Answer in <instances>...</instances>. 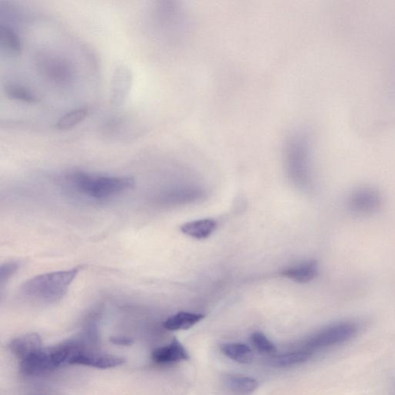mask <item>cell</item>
Segmentation results:
<instances>
[{"label":"cell","instance_id":"obj_1","mask_svg":"<svg viewBox=\"0 0 395 395\" xmlns=\"http://www.w3.org/2000/svg\"><path fill=\"white\" fill-rule=\"evenodd\" d=\"M80 267L36 276L21 287L24 297L40 303L52 304L60 301L75 280Z\"/></svg>","mask_w":395,"mask_h":395},{"label":"cell","instance_id":"obj_2","mask_svg":"<svg viewBox=\"0 0 395 395\" xmlns=\"http://www.w3.org/2000/svg\"><path fill=\"white\" fill-rule=\"evenodd\" d=\"M70 180L79 193L100 200L120 195L135 186V179L131 177H104L84 172L73 174Z\"/></svg>","mask_w":395,"mask_h":395},{"label":"cell","instance_id":"obj_3","mask_svg":"<svg viewBox=\"0 0 395 395\" xmlns=\"http://www.w3.org/2000/svg\"><path fill=\"white\" fill-rule=\"evenodd\" d=\"M359 325L353 321H343L328 326L311 336L302 349L313 355L316 351L341 345L355 338L359 331Z\"/></svg>","mask_w":395,"mask_h":395},{"label":"cell","instance_id":"obj_4","mask_svg":"<svg viewBox=\"0 0 395 395\" xmlns=\"http://www.w3.org/2000/svg\"><path fill=\"white\" fill-rule=\"evenodd\" d=\"M382 195L373 188H361L350 195L348 207L353 214L367 216L376 213L382 207Z\"/></svg>","mask_w":395,"mask_h":395},{"label":"cell","instance_id":"obj_5","mask_svg":"<svg viewBox=\"0 0 395 395\" xmlns=\"http://www.w3.org/2000/svg\"><path fill=\"white\" fill-rule=\"evenodd\" d=\"M124 363L122 357L112 355L96 352L91 348L84 349L72 358L70 364L87 366L98 369H108L118 367Z\"/></svg>","mask_w":395,"mask_h":395},{"label":"cell","instance_id":"obj_6","mask_svg":"<svg viewBox=\"0 0 395 395\" xmlns=\"http://www.w3.org/2000/svg\"><path fill=\"white\" fill-rule=\"evenodd\" d=\"M151 358L156 364H170L187 361L189 359V355L181 343L177 338H174L170 345L154 350Z\"/></svg>","mask_w":395,"mask_h":395},{"label":"cell","instance_id":"obj_7","mask_svg":"<svg viewBox=\"0 0 395 395\" xmlns=\"http://www.w3.org/2000/svg\"><path fill=\"white\" fill-rule=\"evenodd\" d=\"M9 348L11 352L22 362L42 348V341L38 334H27L13 339Z\"/></svg>","mask_w":395,"mask_h":395},{"label":"cell","instance_id":"obj_8","mask_svg":"<svg viewBox=\"0 0 395 395\" xmlns=\"http://www.w3.org/2000/svg\"><path fill=\"white\" fill-rule=\"evenodd\" d=\"M223 384L226 389L235 395H251L258 387L257 380L239 375H225Z\"/></svg>","mask_w":395,"mask_h":395},{"label":"cell","instance_id":"obj_9","mask_svg":"<svg viewBox=\"0 0 395 395\" xmlns=\"http://www.w3.org/2000/svg\"><path fill=\"white\" fill-rule=\"evenodd\" d=\"M216 228L217 223L214 219L204 218L183 224L181 231L188 237L204 239L209 237Z\"/></svg>","mask_w":395,"mask_h":395},{"label":"cell","instance_id":"obj_10","mask_svg":"<svg viewBox=\"0 0 395 395\" xmlns=\"http://www.w3.org/2000/svg\"><path fill=\"white\" fill-rule=\"evenodd\" d=\"M204 318L202 313L179 312L168 318L163 325L166 330L175 331L188 330Z\"/></svg>","mask_w":395,"mask_h":395},{"label":"cell","instance_id":"obj_11","mask_svg":"<svg viewBox=\"0 0 395 395\" xmlns=\"http://www.w3.org/2000/svg\"><path fill=\"white\" fill-rule=\"evenodd\" d=\"M282 274L297 283H308L318 274V262L315 261L306 262L297 267L285 269Z\"/></svg>","mask_w":395,"mask_h":395},{"label":"cell","instance_id":"obj_12","mask_svg":"<svg viewBox=\"0 0 395 395\" xmlns=\"http://www.w3.org/2000/svg\"><path fill=\"white\" fill-rule=\"evenodd\" d=\"M313 354L308 350L301 349L281 355L271 357L269 360L270 365L277 368L292 367V366L301 364L309 361Z\"/></svg>","mask_w":395,"mask_h":395},{"label":"cell","instance_id":"obj_13","mask_svg":"<svg viewBox=\"0 0 395 395\" xmlns=\"http://www.w3.org/2000/svg\"><path fill=\"white\" fill-rule=\"evenodd\" d=\"M222 352L240 364H251L253 360L252 350L244 343H224L221 345Z\"/></svg>","mask_w":395,"mask_h":395},{"label":"cell","instance_id":"obj_14","mask_svg":"<svg viewBox=\"0 0 395 395\" xmlns=\"http://www.w3.org/2000/svg\"><path fill=\"white\" fill-rule=\"evenodd\" d=\"M0 45L6 54L13 57L20 55L21 42L18 36L8 27H0Z\"/></svg>","mask_w":395,"mask_h":395},{"label":"cell","instance_id":"obj_15","mask_svg":"<svg viewBox=\"0 0 395 395\" xmlns=\"http://www.w3.org/2000/svg\"><path fill=\"white\" fill-rule=\"evenodd\" d=\"M89 116V110L77 108L64 114L56 124V128L60 130H68L82 123Z\"/></svg>","mask_w":395,"mask_h":395},{"label":"cell","instance_id":"obj_16","mask_svg":"<svg viewBox=\"0 0 395 395\" xmlns=\"http://www.w3.org/2000/svg\"><path fill=\"white\" fill-rule=\"evenodd\" d=\"M6 94L11 100L25 102L27 104H35L38 101L32 92L19 85L13 84L7 87Z\"/></svg>","mask_w":395,"mask_h":395},{"label":"cell","instance_id":"obj_17","mask_svg":"<svg viewBox=\"0 0 395 395\" xmlns=\"http://www.w3.org/2000/svg\"><path fill=\"white\" fill-rule=\"evenodd\" d=\"M251 341L255 348L260 352L274 353L276 351V347L274 343L262 333L255 332L253 334Z\"/></svg>","mask_w":395,"mask_h":395},{"label":"cell","instance_id":"obj_18","mask_svg":"<svg viewBox=\"0 0 395 395\" xmlns=\"http://www.w3.org/2000/svg\"><path fill=\"white\" fill-rule=\"evenodd\" d=\"M18 264L17 262H7L1 267V284L8 281L10 278L16 273L18 269Z\"/></svg>","mask_w":395,"mask_h":395},{"label":"cell","instance_id":"obj_19","mask_svg":"<svg viewBox=\"0 0 395 395\" xmlns=\"http://www.w3.org/2000/svg\"><path fill=\"white\" fill-rule=\"evenodd\" d=\"M110 341L113 345L119 346H131L134 343V341L127 338V336H112L110 338Z\"/></svg>","mask_w":395,"mask_h":395}]
</instances>
